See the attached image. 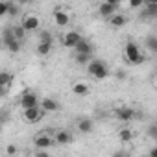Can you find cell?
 I'll return each instance as SVG.
<instances>
[{"label": "cell", "mask_w": 157, "mask_h": 157, "mask_svg": "<svg viewBox=\"0 0 157 157\" xmlns=\"http://www.w3.org/2000/svg\"><path fill=\"white\" fill-rule=\"evenodd\" d=\"M8 13V2H2L0 0V17H4Z\"/></svg>", "instance_id": "28"}, {"label": "cell", "mask_w": 157, "mask_h": 157, "mask_svg": "<svg viewBox=\"0 0 157 157\" xmlns=\"http://www.w3.org/2000/svg\"><path fill=\"white\" fill-rule=\"evenodd\" d=\"M150 137H151L153 140H157V126H155V124L150 126Z\"/></svg>", "instance_id": "29"}, {"label": "cell", "mask_w": 157, "mask_h": 157, "mask_svg": "<svg viewBox=\"0 0 157 157\" xmlns=\"http://www.w3.org/2000/svg\"><path fill=\"white\" fill-rule=\"evenodd\" d=\"M74 140V137H72V133L68 131V129H59V131H56V135H54V144H59V146H67V144H70Z\"/></svg>", "instance_id": "8"}, {"label": "cell", "mask_w": 157, "mask_h": 157, "mask_svg": "<svg viewBox=\"0 0 157 157\" xmlns=\"http://www.w3.org/2000/svg\"><path fill=\"white\" fill-rule=\"evenodd\" d=\"M21 13V6L17 4V2H8V13L6 15H10V17H17Z\"/></svg>", "instance_id": "22"}, {"label": "cell", "mask_w": 157, "mask_h": 157, "mask_svg": "<svg viewBox=\"0 0 157 157\" xmlns=\"http://www.w3.org/2000/svg\"><path fill=\"white\" fill-rule=\"evenodd\" d=\"M74 57H76V63H80V65H85L91 59V56H87V54H76Z\"/></svg>", "instance_id": "25"}, {"label": "cell", "mask_w": 157, "mask_h": 157, "mask_svg": "<svg viewBox=\"0 0 157 157\" xmlns=\"http://www.w3.org/2000/svg\"><path fill=\"white\" fill-rule=\"evenodd\" d=\"M39 107L44 113H56V111H59V102L52 96H44V98L39 100Z\"/></svg>", "instance_id": "6"}, {"label": "cell", "mask_w": 157, "mask_h": 157, "mask_svg": "<svg viewBox=\"0 0 157 157\" xmlns=\"http://www.w3.org/2000/svg\"><path fill=\"white\" fill-rule=\"evenodd\" d=\"M109 24L113 26V28H124L126 24H128V19H126V15L124 13H113L111 17H109Z\"/></svg>", "instance_id": "13"}, {"label": "cell", "mask_w": 157, "mask_h": 157, "mask_svg": "<svg viewBox=\"0 0 157 157\" xmlns=\"http://www.w3.org/2000/svg\"><path fill=\"white\" fill-rule=\"evenodd\" d=\"M32 0H19V6H26V4H30Z\"/></svg>", "instance_id": "33"}, {"label": "cell", "mask_w": 157, "mask_h": 157, "mask_svg": "<svg viewBox=\"0 0 157 157\" xmlns=\"http://www.w3.org/2000/svg\"><path fill=\"white\" fill-rule=\"evenodd\" d=\"M44 115H46V113H44L39 105H33V107H26V109H22V118H24L26 122H30V124H35V122L43 120Z\"/></svg>", "instance_id": "3"}, {"label": "cell", "mask_w": 157, "mask_h": 157, "mask_svg": "<svg viewBox=\"0 0 157 157\" xmlns=\"http://www.w3.org/2000/svg\"><path fill=\"white\" fill-rule=\"evenodd\" d=\"M33 105H39V96L35 93H24L21 96V107L26 109V107H33Z\"/></svg>", "instance_id": "10"}, {"label": "cell", "mask_w": 157, "mask_h": 157, "mask_svg": "<svg viewBox=\"0 0 157 157\" xmlns=\"http://www.w3.org/2000/svg\"><path fill=\"white\" fill-rule=\"evenodd\" d=\"M76 128H78V131H80V133H91L93 128H94V124H93L91 118H80V120H78V124H76Z\"/></svg>", "instance_id": "16"}, {"label": "cell", "mask_w": 157, "mask_h": 157, "mask_svg": "<svg viewBox=\"0 0 157 157\" xmlns=\"http://www.w3.org/2000/svg\"><path fill=\"white\" fill-rule=\"evenodd\" d=\"M118 139H120V142H131V139H133V131H131L129 128H120V131H118Z\"/></svg>", "instance_id": "20"}, {"label": "cell", "mask_w": 157, "mask_h": 157, "mask_svg": "<svg viewBox=\"0 0 157 157\" xmlns=\"http://www.w3.org/2000/svg\"><path fill=\"white\" fill-rule=\"evenodd\" d=\"M33 144H35L37 150H46V148H50V146L54 144V137H52L50 133H46V131L37 133V135L33 137Z\"/></svg>", "instance_id": "4"}, {"label": "cell", "mask_w": 157, "mask_h": 157, "mask_svg": "<svg viewBox=\"0 0 157 157\" xmlns=\"http://www.w3.org/2000/svg\"><path fill=\"white\" fill-rule=\"evenodd\" d=\"M6 153H8V155H15V153H17V146H13V144H10V146L6 148Z\"/></svg>", "instance_id": "30"}, {"label": "cell", "mask_w": 157, "mask_h": 157, "mask_svg": "<svg viewBox=\"0 0 157 157\" xmlns=\"http://www.w3.org/2000/svg\"><path fill=\"white\" fill-rule=\"evenodd\" d=\"M105 2H109V4H115V6H118V4H120V0H105Z\"/></svg>", "instance_id": "34"}, {"label": "cell", "mask_w": 157, "mask_h": 157, "mask_svg": "<svg viewBox=\"0 0 157 157\" xmlns=\"http://www.w3.org/2000/svg\"><path fill=\"white\" fill-rule=\"evenodd\" d=\"M144 17H157V2H151V4H144Z\"/></svg>", "instance_id": "21"}, {"label": "cell", "mask_w": 157, "mask_h": 157, "mask_svg": "<svg viewBox=\"0 0 157 157\" xmlns=\"http://www.w3.org/2000/svg\"><path fill=\"white\" fill-rule=\"evenodd\" d=\"M21 43H22V41H19V39H15V37H13V39H10V41H4L2 44H4L11 54H17V52L21 50Z\"/></svg>", "instance_id": "18"}, {"label": "cell", "mask_w": 157, "mask_h": 157, "mask_svg": "<svg viewBox=\"0 0 157 157\" xmlns=\"http://www.w3.org/2000/svg\"><path fill=\"white\" fill-rule=\"evenodd\" d=\"M52 46H54V43L39 41V43H37V54H39V56H48V54L52 52Z\"/></svg>", "instance_id": "17"}, {"label": "cell", "mask_w": 157, "mask_h": 157, "mask_svg": "<svg viewBox=\"0 0 157 157\" xmlns=\"http://www.w3.org/2000/svg\"><path fill=\"white\" fill-rule=\"evenodd\" d=\"M13 74L11 72H0V85H4L8 89H11V83H13Z\"/></svg>", "instance_id": "19"}, {"label": "cell", "mask_w": 157, "mask_h": 157, "mask_svg": "<svg viewBox=\"0 0 157 157\" xmlns=\"http://www.w3.org/2000/svg\"><path fill=\"white\" fill-rule=\"evenodd\" d=\"M117 11V6L115 4H109V2H105V0H104V2L98 6V13L102 15V17H105V19H109L113 13Z\"/></svg>", "instance_id": "15"}, {"label": "cell", "mask_w": 157, "mask_h": 157, "mask_svg": "<svg viewBox=\"0 0 157 157\" xmlns=\"http://www.w3.org/2000/svg\"><path fill=\"white\" fill-rule=\"evenodd\" d=\"M54 22L57 24V26H68L70 24V15H68V11H65L63 8H56L54 10Z\"/></svg>", "instance_id": "7"}, {"label": "cell", "mask_w": 157, "mask_h": 157, "mask_svg": "<svg viewBox=\"0 0 157 157\" xmlns=\"http://www.w3.org/2000/svg\"><path fill=\"white\" fill-rule=\"evenodd\" d=\"M89 85L85 83V82H76V83H72V93L76 94V96H80V98H83V96H87L89 94Z\"/></svg>", "instance_id": "14"}, {"label": "cell", "mask_w": 157, "mask_h": 157, "mask_svg": "<svg viewBox=\"0 0 157 157\" xmlns=\"http://www.w3.org/2000/svg\"><path fill=\"white\" fill-rule=\"evenodd\" d=\"M87 72H89V76L94 78V80H105V78L109 76V68H107V65L102 59L89 61L87 63Z\"/></svg>", "instance_id": "2"}, {"label": "cell", "mask_w": 157, "mask_h": 157, "mask_svg": "<svg viewBox=\"0 0 157 157\" xmlns=\"http://www.w3.org/2000/svg\"><path fill=\"white\" fill-rule=\"evenodd\" d=\"M0 48H2V43H0Z\"/></svg>", "instance_id": "37"}, {"label": "cell", "mask_w": 157, "mask_h": 157, "mask_svg": "<svg viewBox=\"0 0 157 157\" xmlns=\"http://www.w3.org/2000/svg\"><path fill=\"white\" fill-rule=\"evenodd\" d=\"M39 24H41V21H39V17L33 15V13L24 15V17H22V22H21V26H22L26 32H35V30L39 28Z\"/></svg>", "instance_id": "5"}, {"label": "cell", "mask_w": 157, "mask_h": 157, "mask_svg": "<svg viewBox=\"0 0 157 157\" xmlns=\"http://www.w3.org/2000/svg\"><path fill=\"white\" fill-rule=\"evenodd\" d=\"M115 117L122 122H131L137 115H135V109H131V107H118L115 111Z\"/></svg>", "instance_id": "9"}, {"label": "cell", "mask_w": 157, "mask_h": 157, "mask_svg": "<svg viewBox=\"0 0 157 157\" xmlns=\"http://www.w3.org/2000/svg\"><path fill=\"white\" fill-rule=\"evenodd\" d=\"M124 59L128 61V65H142L146 61V57L140 52L139 44L133 43V41L126 43V46H124Z\"/></svg>", "instance_id": "1"}, {"label": "cell", "mask_w": 157, "mask_h": 157, "mask_svg": "<svg viewBox=\"0 0 157 157\" xmlns=\"http://www.w3.org/2000/svg\"><path fill=\"white\" fill-rule=\"evenodd\" d=\"M82 37H83V35H82L80 32L72 30V32L65 33V37H63V46H67V48H74V46H76V43L80 41Z\"/></svg>", "instance_id": "11"}, {"label": "cell", "mask_w": 157, "mask_h": 157, "mask_svg": "<svg viewBox=\"0 0 157 157\" xmlns=\"http://www.w3.org/2000/svg\"><path fill=\"white\" fill-rule=\"evenodd\" d=\"M151 2H157V0H144V4H151Z\"/></svg>", "instance_id": "35"}, {"label": "cell", "mask_w": 157, "mask_h": 157, "mask_svg": "<svg viewBox=\"0 0 157 157\" xmlns=\"http://www.w3.org/2000/svg\"><path fill=\"white\" fill-rule=\"evenodd\" d=\"M0 131H2V122H0Z\"/></svg>", "instance_id": "36"}, {"label": "cell", "mask_w": 157, "mask_h": 157, "mask_svg": "<svg viewBox=\"0 0 157 157\" xmlns=\"http://www.w3.org/2000/svg\"><path fill=\"white\" fill-rule=\"evenodd\" d=\"M11 32H13V35H15V39H19V41H22L24 39V35H26V30L19 24V26H13L11 28Z\"/></svg>", "instance_id": "23"}, {"label": "cell", "mask_w": 157, "mask_h": 157, "mask_svg": "<svg viewBox=\"0 0 157 157\" xmlns=\"http://www.w3.org/2000/svg\"><path fill=\"white\" fill-rule=\"evenodd\" d=\"M128 6L131 10H139V8L144 6V0H128Z\"/></svg>", "instance_id": "26"}, {"label": "cell", "mask_w": 157, "mask_h": 157, "mask_svg": "<svg viewBox=\"0 0 157 157\" xmlns=\"http://www.w3.org/2000/svg\"><path fill=\"white\" fill-rule=\"evenodd\" d=\"M10 93V89L8 87H4V85H0V96H6Z\"/></svg>", "instance_id": "31"}, {"label": "cell", "mask_w": 157, "mask_h": 157, "mask_svg": "<svg viewBox=\"0 0 157 157\" xmlns=\"http://www.w3.org/2000/svg\"><path fill=\"white\" fill-rule=\"evenodd\" d=\"M146 46L150 48V52H157V39H155L153 35H150V37L146 39Z\"/></svg>", "instance_id": "24"}, {"label": "cell", "mask_w": 157, "mask_h": 157, "mask_svg": "<svg viewBox=\"0 0 157 157\" xmlns=\"http://www.w3.org/2000/svg\"><path fill=\"white\" fill-rule=\"evenodd\" d=\"M52 39H54V37H52V33H50L48 30H43V32L39 33V41H48V43H52Z\"/></svg>", "instance_id": "27"}, {"label": "cell", "mask_w": 157, "mask_h": 157, "mask_svg": "<svg viewBox=\"0 0 157 157\" xmlns=\"http://www.w3.org/2000/svg\"><path fill=\"white\" fill-rule=\"evenodd\" d=\"M74 50H76V54H87V56H93V44H91L87 39H83V37L76 43Z\"/></svg>", "instance_id": "12"}, {"label": "cell", "mask_w": 157, "mask_h": 157, "mask_svg": "<svg viewBox=\"0 0 157 157\" xmlns=\"http://www.w3.org/2000/svg\"><path fill=\"white\" fill-rule=\"evenodd\" d=\"M117 78H120V80H124V78H126V72H124V70H118V72H117Z\"/></svg>", "instance_id": "32"}]
</instances>
